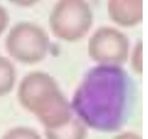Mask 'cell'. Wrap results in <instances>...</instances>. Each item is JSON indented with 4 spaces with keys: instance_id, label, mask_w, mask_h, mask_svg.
I'll use <instances>...</instances> for the list:
<instances>
[{
    "instance_id": "obj_1",
    "label": "cell",
    "mask_w": 148,
    "mask_h": 139,
    "mask_svg": "<svg viewBox=\"0 0 148 139\" xmlns=\"http://www.w3.org/2000/svg\"><path fill=\"white\" fill-rule=\"evenodd\" d=\"M137 99V85L127 70L121 66L98 65L87 71L70 104L84 124L113 131L127 121Z\"/></svg>"
},
{
    "instance_id": "obj_8",
    "label": "cell",
    "mask_w": 148,
    "mask_h": 139,
    "mask_svg": "<svg viewBox=\"0 0 148 139\" xmlns=\"http://www.w3.org/2000/svg\"><path fill=\"white\" fill-rule=\"evenodd\" d=\"M17 81V70L8 57L0 54V97L12 92Z\"/></svg>"
},
{
    "instance_id": "obj_5",
    "label": "cell",
    "mask_w": 148,
    "mask_h": 139,
    "mask_svg": "<svg viewBox=\"0 0 148 139\" xmlns=\"http://www.w3.org/2000/svg\"><path fill=\"white\" fill-rule=\"evenodd\" d=\"M129 52L127 35L116 28H98L88 39V54L98 65L121 66L128 60Z\"/></svg>"
},
{
    "instance_id": "obj_2",
    "label": "cell",
    "mask_w": 148,
    "mask_h": 139,
    "mask_svg": "<svg viewBox=\"0 0 148 139\" xmlns=\"http://www.w3.org/2000/svg\"><path fill=\"white\" fill-rule=\"evenodd\" d=\"M21 107L34 114L47 129L64 125L73 117L71 104L52 75L41 70L26 74L18 85Z\"/></svg>"
},
{
    "instance_id": "obj_6",
    "label": "cell",
    "mask_w": 148,
    "mask_h": 139,
    "mask_svg": "<svg viewBox=\"0 0 148 139\" xmlns=\"http://www.w3.org/2000/svg\"><path fill=\"white\" fill-rule=\"evenodd\" d=\"M110 19L121 27H132L142 20V0H108Z\"/></svg>"
},
{
    "instance_id": "obj_7",
    "label": "cell",
    "mask_w": 148,
    "mask_h": 139,
    "mask_svg": "<svg viewBox=\"0 0 148 139\" xmlns=\"http://www.w3.org/2000/svg\"><path fill=\"white\" fill-rule=\"evenodd\" d=\"M49 139H84L86 130L84 123L78 117H72L70 121L58 128L47 129Z\"/></svg>"
},
{
    "instance_id": "obj_11",
    "label": "cell",
    "mask_w": 148,
    "mask_h": 139,
    "mask_svg": "<svg viewBox=\"0 0 148 139\" xmlns=\"http://www.w3.org/2000/svg\"><path fill=\"white\" fill-rule=\"evenodd\" d=\"M10 23V15L7 10L0 5V36L6 30Z\"/></svg>"
},
{
    "instance_id": "obj_13",
    "label": "cell",
    "mask_w": 148,
    "mask_h": 139,
    "mask_svg": "<svg viewBox=\"0 0 148 139\" xmlns=\"http://www.w3.org/2000/svg\"><path fill=\"white\" fill-rule=\"evenodd\" d=\"M115 139H140L137 136L132 134H123L119 136Z\"/></svg>"
},
{
    "instance_id": "obj_3",
    "label": "cell",
    "mask_w": 148,
    "mask_h": 139,
    "mask_svg": "<svg viewBox=\"0 0 148 139\" xmlns=\"http://www.w3.org/2000/svg\"><path fill=\"white\" fill-rule=\"evenodd\" d=\"M4 46L12 59L23 65H34L46 59L50 47V39L40 25L22 21L9 30Z\"/></svg>"
},
{
    "instance_id": "obj_4",
    "label": "cell",
    "mask_w": 148,
    "mask_h": 139,
    "mask_svg": "<svg viewBox=\"0 0 148 139\" xmlns=\"http://www.w3.org/2000/svg\"><path fill=\"white\" fill-rule=\"evenodd\" d=\"M92 22V10L85 0H59L49 17V28L53 36L70 43L83 39Z\"/></svg>"
},
{
    "instance_id": "obj_9",
    "label": "cell",
    "mask_w": 148,
    "mask_h": 139,
    "mask_svg": "<svg viewBox=\"0 0 148 139\" xmlns=\"http://www.w3.org/2000/svg\"><path fill=\"white\" fill-rule=\"evenodd\" d=\"M4 139H40L38 135L27 127H17L10 130Z\"/></svg>"
},
{
    "instance_id": "obj_12",
    "label": "cell",
    "mask_w": 148,
    "mask_h": 139,
    "mask_svg": "<svg viewBox=\"0 0 148 139\" xmlns=\"http://www.w3.org/2000/svg\"><path fill=\"white\" fill-rule=\"evenodd\" d=\"M39 0H10L12 3L21 7H30L34 5Z\"/></svg>"
},
{
    "instance_id": "obj_10",
    "label": "cell",
    "mask_w": 148,
    "mask_h": 139,
    "mask_svg": "<svg viewBox=\"0 0 148 139\" xmlns=\"http://www.w3.org/2000/svg\"><path fill=\"white\" fill-rule=\"evenodd\" d=\"M131 65L132 69L137 73L142 72V43H137L131 56Z\"/></svg>"
}]
</instances>
